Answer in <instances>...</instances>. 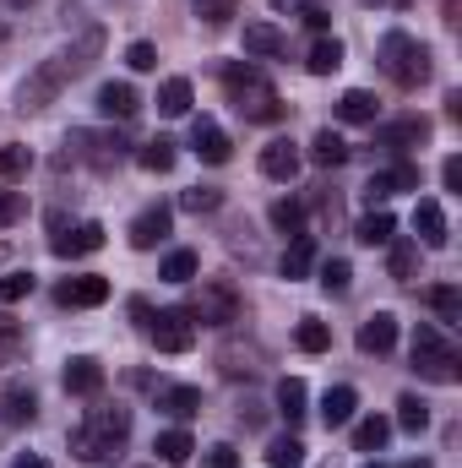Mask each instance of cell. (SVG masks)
I'll list each match as a JSON object with an SVG mask.
<instances>
[{"instance_id":"1","label":"cell","mask_w":462,"mask_h":468,"mask_svg":"<svg viewBox=\"0 0 462 468\" xmlns=\"http://www.w3.org/2000/svg\"><path fill=\"white\" fill-rule=\"evenodd\" d=\"M104 49V33L99 27H88L71 49H60V55H49V60H38V71L16 88V110L22 115H33V110H44V104H55L60 93H66V82H77L88 66H93V55Z\"/></svg>"},{"instance_id":"2","label":"cell","mask_w":462,"mask_h":468,"mask_svg":"<svg viewBox=\"0 0 462 468\" xmlns=\"http://www.w3.org/2000/svg\"><path fill=\"white\" fill-rule=\"evenodd\" d=\"M131 441V409H93L77 431H71V458L77 463H110L120 447Z\"/></svg>"},{"instance_id":"3","label":"cell","mask_w":462,"mask_h":468,"mask_svg":"<svg viewBox=\"0 0 462 468\" xmlns=\"http://www.w3.org/2000/svg\"><path fill=\"white\" fill-rule=\"evenodd\" d=\"M224 93H229V104L239 110L245 120H256V125H272V120H283V99H278V88L261 77V66H224Z\"/></svg>"},{"instance_id":"4","label":"cell","mask_w":462,"mask_h":468,"mask_svg":"<svg viewBox=\"0 0 462 468\" xmlns=\"http://www.w3.org/2000/svg\"><path fill=\"white\" fill-rule=\"evenodd\" d=\"M381 71H386L403 93H414V88L430 82V49H425L414 33H386V38H381Z\"/></svg>"},{"instance_id":"5","label":"cell","mask_w":462,"mask_h":468,"mask_svg":"<svg viewBox=\"0 0 462 468\" xmlns=\"http://www.w3.org/2000/svg\"><path fill=\"white\" fill-rule=\"evenodd\" d=\"M414 370L425 376V381H441V387H452L462 370H457V349L441 338V327H430V322H419L414 327Z\"/></svg>"},{"instance_id":"6","label":"cell","mask_w":462,"mask_h":468,"mask_svg":"<svg viewBox=\"0 0 462 468\" xmlns=\"http://www.w3.org/2000/svg\"><path fill=\"white\" fill-rule=\"evenodd\" d=\"M185 316L202 322V327H234V322L245 316V300L234 294V283L218 278V283H202V289H196V300L185 305Z\"/></svg>"},{"instance_id":"7","label":"cell","mask_w":462,"mask_h":468,"mask_svg":"<svg viewBox=\"0 0 462 468\" xmlns=\"http://www.w3.org/2000/svg\"><path fill=\"white\" fill-rule=\"evenodd\" d=\"M142 327H147V338L163 354H191V344H196V322L185 311H152Z\"/></svg>"},{"instance_id":"8","label":"cell","mask_w":462,"mask_h":468,"mask_svg":"<svg viewBox=\"0 0 462 468\" xmlns=\"http://www.w3.org/2000/svg\"><path fill=\"white\" fill-rule=\"evenodd\" d=\"M55 300L71 305V311H93V305L110 300V278H99V272H77V278H66V283L55 289Z\"/></svg>"},{"instance_id":"9","label":"cell","mask_w":462,"mask_h":468,"mask_svg":"<svg viewBox=\"0 0 462 468\" xmlns=\"http://www.w3.org/2000/svg\"><path fill=\"white\" fill-rule=\"evenodd\" d=\"M425 142H430V120H425V115L375 125V147H386V153H408V147H425Z\"/></svg>"},{"instance_id":"10","label":"cell","mask_w":462,"mask_h":468,"mask_svg":"<svg viewBox=\"0 0 462 468\" xmlns=\"http://www.w3.org/2000/svg\"><path fill=\"white\" fill-rule=\"evenodd\" d=\"M71 142L82 147V158L93 164V169H115L120 158H125V136H99V131H71Z\"/></svg>"},{"instance_id":"11","label":"cell","mask_w":462,"mask_h":468,"mask_svg":"<svg viewBox=\"0 0 462 468\" xmlns=\"http://www.w3.org/2000/svg\"><path fill=\"white\" fill-rule=\"evenodd\" d=\"M66 392L71 398H99L104 392V365L93 359V354H77V359H66Z\"/></svg>"},{"instance_id":"12","label":"cell","mask_w":462,"mask_h":468,"mask_svg":"<svg viewBox=\"0 0 462 468\" xmlns=\"http://www.w3.org/2000/svg\"><path fill=\"white\" fill-rule=\"evenodd\" d=\"M169 224H174V207H163V202L142 207V213L131 218V245H136V250H152V245L169 234Z\"/></svg>"},{"instance_id":"13","label":"cell","mask_w":462,"mask_h":468,"mask_svg":"<svg viewBox=\"0 0 462 468\" xmlns=\"http://www.w3.org/2000/svg\"><path fill=\"white\" fill-rule=\"evenodd\" d=\"M191 147H196V158L202 164H229L234 158V142L224 125H213V120H196L191 125Z\"/></svg>"},{"instance_id":"14","label":"cell","mask_w":462,"mask_h":468,"mask_svg":"<svg viewBox=\"0 0 462 468\" xmlns=\"http://www.w3.org/2000/svg\"><path fill=\"white\" fill-rule=\"evenodd\" d=\"M397 191H419V164H392L386 175H370V186H364L370 207L386 202V197H397Z\"/></svg>"},{"instance_id":"15","label":"cell","mask_w":462,"mask_h":468,"mask_svg":"<svg viewBox=\"0 0 462 468\" xmlns=\"http://www.w3.org/2000/svg\"><path fill=\"white\" fill-rule=\"evenodd\" d=\"M261 175H267V180H294V175H299V147H294L289 136L267 142V147H261Z\"/></svg>"},{"instance_id":"16","label":"cell","mask_w":462,"mask_h":468,"mask_svg":"<svg viewBox=\"0 0 462 468\" xmlns=\"http://www.w3.org/2000/svg\"><path fill=\"white\" fill-rule=\"evenodd\" d=\"M414 229H419V239H425L430 250H446V239H452V234H446V207L430 202V197L414 207Z\"/></svg>"},{"instance_id":"17","label":"cell","mask_w":462,"mask_h":468,"mask_svg":"<svg viewBox=\"0 0 462 468\" xmlns=\"http://www.w3.org/2000/svg\"><path fill=\"white\" fill-rule=\"evenodd\" d=\"M136 110H142V93H136L131 82H104V88H99V115L136 120Z\"/></svg>"},{"instance_id":"18","label":"cell","mask_w":462,"mask_h":468,"mask_svg":"<svg viewBox=\"0 0 462 468\" xmlns=\"http://www.w3.org/2000/svg\"><path fill=\"white\" fill-rule=\"evenodd\" d=\"M392 344H397V316H392V311H375V316L359 327V349L364 354H392Z\"/></svg>"},{"instance_id":"19","label":"cell","mask_w":462,"mask_h":468,"mask_svg":"<svg viewBox=\"0 0 462 468\" xmlns=\"http://www.w3.org/2000/svg\"><path fill=\"white\" fill-rule=\"evenodd\" d=\"M93 250H104V224H77L71 234H55V256H93Z\"/></svg>"},{"instance_id":"20","label":"cell","mask_w":462,"mask_h":468,"mask_svg":"<svg viewBox=\"0 0 462 468\" xmlns=\"http://www.w3.org/2000/svg\"><path fill=\"white\" fill-rule=\"evenodd\" d=\"M353 414H359V392H353V387H332V392L321 398V425H327V431H343Z\"/></svg>"},{"instance_id":"21","label":"cell","mask_w":462,"mask_h":468,"mask_svg":"<svg viewBox=\"0 0 462 468\" xmlns=\"http://www.w3.org/2000/svg\"><path fill=\"white\" fill-rule=\"evenodd\" d=\"M191 104H196V88H191V77H169V82L158 88V115L180 120V115H191Z\"/></svg>"},{"instance_id":"22","label":"cell","mask_w":462,"mask_h":468,"mask_svg":"<svg viewBox=\"0 0 462 468\" xmlns=\"http://www.w3.org/2000/svg\"><path fill=\"white\" fill-rule=\"evenodd\" d=\"M158 409L169 420H196L202 414V392L196 387H158Z\"/></svg>"},{"instance_id":"23","label":"cell","mask_w":462,"mask_h":468,"mask_svg":"<svg viewBox=\"0 0 462 468\" xmlns=\"http://www.w3.org/2000/svg\"><path fill=\"white\" fill-rule=\"evenodd\" d=\"M245 55H256V60L283 55V33L272 22H245Z\"/></svg>"},{"instance_id":"24","label":"cell","mask_w":462,"mask_h":468,"mask_svg":"<svg viewBox=\"0 0 462 468\" xmlns=\"http://www.w3.org/2000/svg\"><path fill=\"white\" fill-rule=\"evenodd\" d=\"M392 234H397V218H392L386 207H375V213H364V218L353 224V239H359V245H370V250H375V245H386Z\"/></svg>"},{"instance_id":"25","label":"cell","mask_w":462,"mask_h":468,"mask_svg":"<svg viewBox=\"0 0 462 468\" xmlns=\"http://www.w3.org/2000/svg\"><path fill=\"white\" fill-rule=\"evenodd\" d=\"M305 403H310L305 381H299V376H283V381H278V414H283L289 425H299V420H305Z\"/></svg>"},{"instance_id":"26","label":"cell","mask_w":462,"mask_h":468,"mask_svg":"<svg viewBox=\"0 0 462 468\" xmlns=\"http://www.w3.org/2000/svg\"><path fill=\"white\" fill-rule=\"evenodd\" d=\"M310 164H321V169H338L348 164V142L327 125V131H316V142H310Z\"/></svg>"},{"instance_id":"27","label":"cell","mask_w":462,"mask_h":468,"mask_svg":"<svg viewBox=\"0 0 462 468\" xmlns=\"http://www.w3.org/2000/svg\"><path fill=\"white\" fill-rule=\"evenodd\" d=\"M338 120H348V125H375V93L348 88L343 99H338Z\"/></svg>"},{"instance_id":"28","label":"cell","mask_w":462,"mask_h":468,"mask_svg":"<svg viewBox=\"0 0 462 468\" xmlns=\"http://www.w3.org/2000/svg\"><path fill=\"white\" fill-rule=\"evenodd\" d=\"M310 267H316V239H310V234L289 239V250H283V278L294 283V278H305Z\"/></svg>"},{"instance_id":"29","label":"cell","mask_w":462,"mask_h":468,"mask_svg":"<svg viewBox=\"0 0 462 468\" xmlns=\"http://www.w3.org/2000/svg\"><path fill=\"white\" fill-rule=\"evenodd\" d=\"M386 441H392V420L370 414V420H359V425H353V447H359V452H381Z\"/></svg>"},{"instance_id":"30","label":"cell","mask_w":462,"mask_h":468,"mask_svg":"<svg viewBox=\"0 0 462 468\" xmlns=\"http://www.w3.org/2000/svg\"><path fill=\"white\" fill-rule=\"evenodd\" d=\"M152 452H158L163 463H191L196 441H191V431H180V425H174V431H163V436L152 441Z\"/></svg>"},{"instance_id":"31","label":"cell","mask_w":462,"mask_h":468,"mask_svg":"<svg viewBox=\"0 0 462 468\" xmlns=\"http://www.w3.org/2000/svg\"><path fill=\"white\" fill-rule=\"evenodd\" d=\"M267 218H272V229H278V234H289V239H299V234H305V207H299L294 197L272 202V213H267Z\"/></svg>"},{"instance_id":"32","label":"cell","mask_w":462,"mask_h":468,"mask_svg":"<svg viewBox=\"0 0 462 468\" xmlns=\"http://www.w3.org/2000/svg\"><path fill=\"white\" fill-rule=\"evenodd\" d=\"M386 245H392V261H386V267H392V278H397V283H408V278L419 272V245H414V239H397V234H392Z\"/></svg>"},{"instance_id":"33","label":"cell","mask_w":462,"mask_h":468,"mask_svg":"<svg viewBox=\"0 0 462 468\" xmlns=\"http://www.w3.org/2000/svg\"><path fill=\"white\" fill-rule=\"evenodd\" d=\"M305 66H310V77H332V71L343 66V44H338V38H316V49H310Z\"/></svg>"},{"instance_id":"34","label":"cell","mask_w":462,"mask_h":468,"mask_svg":"<svg viewBox=\"0 0 462 468\" xmlns=\"http://www.w3.org/2000/svg\"><path fill=\"white\" fill-rule=\"evenodd\" d=\"M267 468H305V441L299 436H278L267 447Z\"/></svg>"},{"instance_id":"35","label":"cell","mask_w":462,"mask_h":468,"mask_svg":"<svg viewBox=\"0 0 462 468\" xmlns=\"http://www.w3.org/2000/svg\"><path fill=\"white\" fill-rule=\"evenodd\" d=\"M294 344L305 354H327L332 349V333H327V322H316V316H305L299 327H294Z\"/></svg>"},{"instance_id":"36","label":"cell","mask_w":462,"mask_h":468,"mask_svg":"<svg viewBox=\"0 0 462 468\" xmlns=\"http://www.w3.org/2000/svg\"><path fill=\"white\" fill-rule=\"evenodd\" d=\"M27 169H33V147L5 142V147H0V180H22Z\"/></svg>"},{"instance_id":"37","label":"cell","mask_w":462,"mask_h":468,"mask_svg":"<svg viewBox=\"0 0 462 468\" xmlns=\"http://www.w3.org/2000/svg\"><path fill=\"white\" fill-rule=\"evenodd\" d=\"M142 169H147V175H169V169H174V142H169V136L147 142V147H142Z\"/></svg>"},{"instance_id":"38","label":"cell","mask_w":462,"mask_h":468,"mask_svg":"<svg viewBox=\"0 0 462 468\" xmlns=\"http://www.w3.org/2000/svg\"><path fill=\"white\" fill-rule=\"evenodd\" d=\"M158 278H163V283H191V278H196V250H169Z\"/></svg>"},{"instance_id":"39","label":"cell","mask_w":462,"mask_h":468,"mask_svg":"<svg viewBox=\"0 0 462 468\" xmlns=\"http://www.w3.org/2000/svg\"><path fill=\"white\" fill-rule=\"evenodd\" d=\"M397 425L419 436V431L430 425V403H425V398H414V392H408V398H397Z\"/></svg>"},{"instance_id":"40","label":"cell","mask_w":462,"mask_h":468,"mask_svg":"<svg viewBox=\"0 0 462 468\" xmlns=\"http://www.w3.org/2000/svg\"><path fill=\"white\" fill-rule=\"evenodd\" d=\"M430 305H436L441 322H452V327L462 322V294L452 289V283H436V289H430Z\"/></svg>"},{"instance_id":"41","label":"cell","mask_w":462,"mask_h":468,"mask_svg":"<svg viewBox=\"0 0 462 468\" xmlns=\"http://www.w3.org/2000/svg\"><path fill=\"white\" fill-rule=\"evenodd\" d=\"M180 207H185V213H218V207H224V191H213V186H191V191L180 197Z\"/></svg>"},{"instance_id":"42","label":"cell","mask_w":462,"mask_h":468,"mask_svg":"<svg viewBox=\"0 0 462 468\" xmlns=\"http://www.w3.org/2000/svg\"><path fill=\"white\" fill-rule=\"evenodd\" d=\"M33 414H38V398L22 392V387H11V392H5V425H22V420H33Z\"/></svg>"},{"instance_id":"43","label":"cell","mask_w":462,"mask_h":468,"mask_svg":"<svg viewBox=\"0 0 462 468\" xmlns=\"http://www.w3.org/2000/svg\"><path fill=\"white\" fill-rule=\"evenodd\" d=\"M33 283H38V278H33V272H22V267H16V272H5V278H0V305L27 300V294H33Z\"/></svg>"},{"instance_id":"44","label":"cell","mask_w":462,"mask_h":468,"mask_svg":"<svg viewBox=\"0 0 462 468\" xmlns=\"http://www.w3.org/2000/svg\"><path fill=\"white\" fill-rule=\"evenodd\" d=\"M196 16L207 22V27H224L239 16V0H196Z\"/></svg>"},{"instance_id":"45","label":"cell","mask_w":462,"mask_h":468,"mask_svg":"<svg viewBox=\"0 0 462 468\" xmlns=\"http://www.w3.org/2000/svg\"><path fill=\"white\" fill-rule=\"evenodd\" d=\"M218 359H224V376H229V381H239V376H256V370H261V365H256V349H224Z\"/></svg>"},{"instance_id":"46","label":"cell","mask_w":462,"mask_h":468,"mask_svg":"<svg viewBox=\"0 0 462 468\" xmlns=\"http://www.w3.org/2000/svg\"><path fill=\"white\" fill-rule=\"evenodd\" d=\"M348 283H353V267H348L343 256H332V261L321 267V289H327V294H348Z\"/></svg>"},{"instance_id":"47","label":"cell","mask_w":462,"mask_h":468,"mask_svg":"<svg viewBox=\"0 0 462 468\" xmlns=\"http://www.w3.org/2000/svg\"><path fill=\"white\" fill-rule=\"evenodd\" d=\"M125 66H131V71H152V66H158V49H152L147 38H136V44L125 49Z\"/></svg>"},{"instance_id":"48","label":"cell","mask_w":462,"mask_h":468,"mask_svg":"<svg viewBox=\"0 0 462 468\" xmlns=\"http://www.w3.org/2000/svg\"><path fill=\"white\" fill-rule=\"evenodd\" d=\"M27 213V202H22V191H0V224H16Z\"/></svg>"},{"instance_id":"49","label":"cell","mask_w":462,"mask_h":468,"mask_svg":"<svg viewBox=\"0 0 462 468\" xmlns=\"http://www.w3.org/2000/svg\"><path fill=\"white\" fill-rule=\"evenodd\" d=\"M207 468H239V452L229 441H218V447H207Z\"/></svg>"},{"instance_id":"50","label":"cell","mask_w":462,"mask_h":468,"mask_svg":"<svg viewBox=\"0 0 462 468\" xmlns=\"http://www.w3.org/2000/svg\"><path fill=\"white\" fill-rule=\"evenodd\" d=\"M441 180H446V191H462V158H446L441 164Z\"/></svg>"},{"instance_id":"51","label":"cell","mask_w":462,"mask_h":468,"mask_svg":"<svg viewBox=\"0 0 462 468\" xmlns=\"http://www.w3.org/2000/svg\"><path fill=\"white\" fill-rule=\"evenodd\" d=\"M316 0H272V11H289V16H305Z\"/></svg>"},{"instance_id":"52","label":"cell","mask_w":462,"mask_h":468,"mask_svg":"<svg viewBox=\"0 0 462 468\" xmlns=\"http://www.w3.org/2000/svg\"><path fill=\"white\" fill-rule=\"evenodd\" d=\"M11 468H49V463H44L38 452H22V458H16V463H11Z\"/></svg>"},{"instance_id":"53","label":"cell","mask_w":462,"mask_h":468,"mask_svg":"<svg viewBox=\"0 0 462 468\" xmlns=\"http://www.w3.org/2000/svg\"><path fill=\"white\" fill-rule=\"evenodd\" d=\"M0 338H16V322L11 316H0Z\"/></svg>"},{"instance_id":"54","label":"cell","mask_w":462,"mask_h":468,"mask_svg":"<svg viewBox=\"0 0 462 468\" xmlns=\"http://www.w3.org/2000/svg\"><path fill=\"white\" fill-rule=\"evenodd\" d=\"M403 468H436V463L430 458H414V463H403Z\"/></svg>"},{"instance_id":"55","label":"cell","mask_w":462,"mask_h":468,"mask_svg":"<svg viewBox=\"0 0 462 468\" xmlns=\"http://www.w3.org/2000/svg\"><path fill=\"white\" fill-rule=\"evenodd\" d=\"M364 468H381V463H364Z\"/></svg>"},{"instance_id":"56","label":"cell","mask_w":462,"mask_h":468,"mask_svg":"<svg viewBox=\"0 0 462 468\" xmlns=\"http://www.w3.org/2000/svg\"><path fill=\"white\" fill-rule=\"evenodd\" d=\"M364 5H375V0H364Z\"/></svg>"}]
</instances>
